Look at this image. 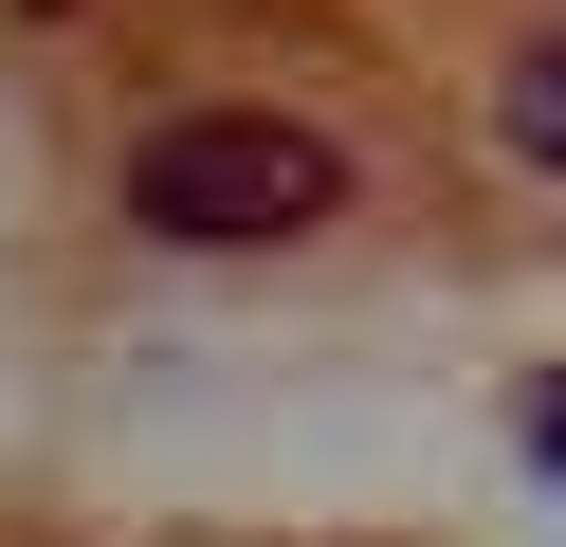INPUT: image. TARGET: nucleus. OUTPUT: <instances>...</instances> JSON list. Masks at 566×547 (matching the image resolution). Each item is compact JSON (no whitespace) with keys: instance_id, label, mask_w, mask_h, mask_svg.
<instances>
[{"instance_id":"1","label":"nucleus","mask_w":566,"mask_h":547,"mask_svg":"<svg viewBox=\"0 0 566 547\" xmlns=\"http://www.w3.org/2000/svg\"><path fill=\"white\" fill-rule=\"evenodd\" d=\"M128 238H184V255H274V238H329L347 219V146L311 109H165L128 128Z\"/></svg>"},{"instance_id":"2","label":"nucleus","mask_w":566,"mask_h":547,"mask_svg":"<svg viewBox=\"0 0 566 547\" xmlns=\"http://www.w3.org/2000/svg\"><path fill=\"white\" fill-rule=\"evenodd\" d=\"M493 128H512V165H530V182L566 165V36H512V92H493Z\"/></svg>"}]
</instances>
